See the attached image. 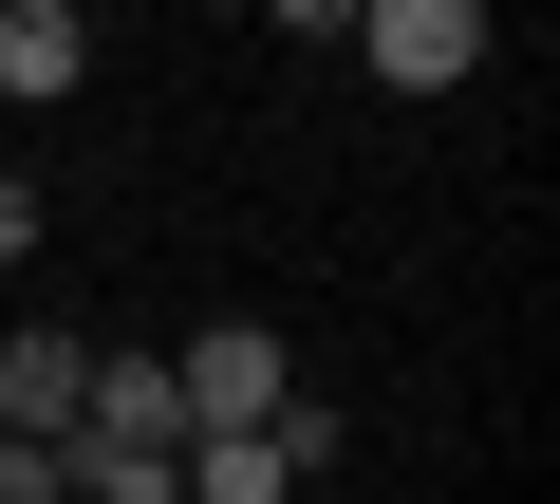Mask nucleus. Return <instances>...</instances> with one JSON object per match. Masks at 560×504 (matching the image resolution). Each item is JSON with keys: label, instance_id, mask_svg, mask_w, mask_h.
<instances>
[{"label": "nucleus", "instance_id": "nucleus-8", "mask_svg": "<svg viewBox=\"0 0 560 504\" xmlns=\"http://www.w3.org/2000/svg\"><path fill=\"white\" fill-rule=\"evenodd\" d=\"M0 504H75V485H57V448H0Z\"/></svg>", "mask_w": 560, "mask_h": 504}, {"label": "nucleus", "instance_id": "nucleus-2", "mask_svg": "<svg viewBox=\"0 0 560 504\" xmlns=\"http://www.w3.org/2000/svg\"><path fill=\"white\" fill-rule=\"evenodd\" d=\"M374 57V94H467L486 75V0H374V20H337Z\"/></svg>", "mask_w": 560, "mask_h": 504}, {"label": "nucleus", "instance_id": "nucleus-3", "mask_svg": "<svg viewBox=\"0 0 560 504\" xmlns=\"http://www.w3.org/2000/svg\"><path fill=\"white\" fill-rule=\"evenodd\" d=\"M75 392H94V337H0V448H75Z\"/></svg>", "mask_w": 560, "mask_h": 504}, {"label": "nucleus", "instance_id": "nucleus-1", "mask_svg": "<svg viewBox=\"0 0 560 504\" xmlns=\"http://www.w3.org/2000/svg\"><path fill=\"white\" fill-rule=\"evenodd\" d=\"M280 392H300V355H280L261 318H206V337L168 355V411H187V448H224V430H280Z\"/></svg>", "mask_w": 560, "mask_h": 504}, {"label": "nucleus", "instance_id": "nucleus-5", "mask_svg": "<svg viewBox=\"0 0 560 504\" xmlns=\"http://www.w3.org/2000/svg\"><path fill=\"white\" fill-rule=\"evenodd\" d=\"M75 448H187V411H168V355H94V392H75Z\"/></svg>", "mask_w": 560, "mask_h": 504}, {"label": "nucleus", "instance_id": "nucleus-7", "mask_svg": "<svg viewBox=\"0 0 560 504\" xmlns=\"http://www.w3.org/2000/svg\"><path fill=\"white\" fill-rule=\"evenodd\" d=\"M38 224H57V206L20 187V150H0V262H38Z\"/></svg>", "mask_w": 560, "mask_h": 504}, {"label": "nucleus", "instance_id": "nucleus-4", "mask_svg": "<svg viewBox=\"0 0 560 504\" xmlns=\"http://www.w3.org/2000/svg\"><path fill=\"white\" fill-rule=\"evenodd\" d=\"M94 75V20H75V0H0V94H20V113H57Z\"/></svg>", "mask_w": 560, "mask_h": 504}, {"label": "nucleus", "instance_id": "nucleus-6", "mask_svg": "<svg viewBox=\"0 0 560 504\" xmlns=\"http://www.w3.org/2000/svg\"><path fill=\"white\" fill-rule=\"evenodd\" d=\"M187 504H300V467H280V430H224V448H187Z\"/></svg>", "mask_w": 560, "mask_h": 504}]
</instances>
